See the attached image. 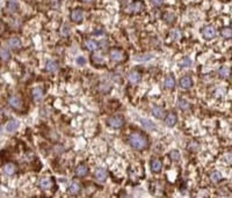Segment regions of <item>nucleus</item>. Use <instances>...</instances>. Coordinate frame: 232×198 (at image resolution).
Listing matches in <instances>:
<instances>
[{"instance_id": "f257e3e1", "label": "nucleus", "mask_w": 232, "mask_h": 198, "mask_svg": "<svg viewBox=\"0 0 232 198\" xmlns=\"http://www.w3.org/2000/svg\"><path fill=\"white\" fill-rule=\"evenodd\" d=\"M128 141L132 148L137 151H144L149 147V139L142 132H134L129 135Z\"/></svg>"}, {"instance_id": "f03ea898", "label": "nucleus", "mask_w": 232, "mask_h": 198, "mask_svg": "<svg viewBox=\"0 0 232 198\" xmlns=\"http://www.w3.org/2000/svg\"><path fill=\"white\" fill-rule=\"evenodd\" d=\"M107 124L114 129H118V127H122L123 124H124V119L122 116H113L110 118L107 119Z\"/></svg>"}, {"instance_id": "7ed1b4c3", "label": "nucleus", "mask_w": 232, "mask_h": 198, "mask_svg": "<svg viewBox=\"0 0 232 198\" xmlns=\"http://www.w3.org/2000/svg\"><path fill=\"white\" fill-rule=\"evenodd\" d=\"M109 56H110V59L113 62H122V60L124 59V52L121 51V50H118V49H113V50H110Z\"/></svg>"}, {"instance_id": "20e7f679", "label": "nucleus", "mask_w": 232, "mask_h": 198, "mask_svg": "<svg viewBox=\"0 0 232 198\" xmlns=\"http://www.w3.org/2000/svg\"><path fill=\"white\" fill-rule=\"evenodd\" d=\"M143 10H144V4L142 1H135L131 5H129V7L126 8V10L129 13H139Z\"/></svg>"}, {"instance_id": "39448f33", "label": "nucleus", "mask_w": 232, "mask_h": 198, "mask_svg": "<svg viewBox=\"0 0 232 198\" xmlns=\"http://www.w3.org/2000/svg\"><path fill=\"white\" fill-rule=\"evenodd\" d=\"M180 87L182 89H189V88L193 87V79L189 77V75H184L180 79Z\"/></svg>"}, {"instance_id": "423d86ee", "label": "nucleus", "mask_w": 232, "mask_h": 198, "mask_svg": "<svg viewBox=\"0 0 232 198\" xmlns=\"http://www.w3.org/2000/svg\"><path fill=\"white\" fill-rule=\"evenodd\" d=\"M71 19H72L73 22L76 23H80L84 19V12H82L80 8H77V10H73L72 13H71Z\"/></svg>"}, {"instance_id": "0eeeda50", "label": "nucleus", "mask_w": 232, "mask_h": 198, "mask_svg": "<svg viewBox=\"0 0 232 198\" xmlns=\"http://www.w3.org/2000/svg\"><path fill=\"white\" fill-rule=\"evenodd\" d=\"M176 121H178V117H176V115L174 114V112H169V114H167L166 115V117H165V124L167 126H169V127H172V126H174L175 124H176Z\"/></svg>"}, {"instance_id": "6e6552de", "label": "nucleus", "mask_w": 232, "mask_h": 198, "mask_svg": "<svg viewBox=\"0 0 232 198\" xmlns=\"http://www.w3.org/2000/svg\"><path fill=\"white\" fill-rule=\"evenodd\" d=\"M94 179L97 180V182H105L107 180V172L103 168L97 169L94 173Z\"/></svg>"}, {"instance_id": "1a4fd4ad", "label": "nucleus", "mask_w": 232, "mask_h": 198, "mask_svg": "<svg viewBox=\"0 0 232 198\" xmlns=\"http://www.w3.org/2000/svg\"><path fill=\"white\" fill-rule=\"evenodd\" d=\"M150 167H151V170H152V173H160L161 172V168H163V164L160 162L158 159H152L150 162Z\"/></svg>"}, {"instance_id": "9d476101", "label": "nucleus", "mask_w": 232, "mask_h": 198, "mask_svg": "<svg viewBox=\"0 0 232 198\" xmlns=\"http://www.w3.org/2000/svg\"><path fill=\"white\" fill-rule=\"evenodd\" d=\"M202 34H203V36H204V38L210 39V38H213V36H215L216 31H215V29H213L211 26H207V27H204V28H203Z\"/></svg>"}, {"instance_id": "9b49d317", "label": "nucleus", "mask_w": 232, "mask_h": 198, "mask_svg": "<svg viewBox=\"0 0 232 198\" xmlns=\"http://www.w3.org/2000/svg\"><path fill=\"white\" fill-rule=\"evenodd\" d=\"M21 100H20L18 96H15V95H12V96L8 99V104H10L12 108H14V109H20L21 108Z\"/></svg>"}, {"instance_id": "f8f14e48", "label": "nucleus", "mask_w": 232, "mask_h": 198, "mask_svg": "<svg viewBox=\"0 0 232 198\" xmlns=\"http://www.w3.org/2000/svg\"><path fill=\"white\" fill-rule=\"evenodd\" d=\"M128 80L130 81V83H138L140 81V74L137 71H131L129 74H128Z\"/></svg>"}, {"instance_id": "ddd939ff", "label": "nucleus", "mask_w": 232, "mask_h": 198, "mask_svg": "<svg viewBox=\"0 0 232 198\" xmlns=\"http://www.w3.org/2000/svg\"><path fill=\"white\" fill-rule=\"evenodd\" d=\"M74 173H76V175H77L78 177H84L88 173V168H87L85 164H79L77 168H76Z\"/></svg>"}, {"instance_id": "4468645a", "label": "nucleus", "mask_w": 232, "mask_h": 198, "mask_svg": "<svg viewBox=\"0 0 232 198\" xmlns=\"http://www.w3.org/2000/svg\"><path fill=\"white\" fill-rule=\"evenodd\" d=\"M43 95H44L43 89L41 87H36L31 91V96H33V99H34L35 101H39L43 97Z\"/></svg>"}, {"instance_id": "2eb2a0df", "label": "nucleus", "mask_w": 232, "mask_h": 198, "mask_svg": "<svg viewBox=\"0 0 232 198\" xmlns=\"http://www.w3.org/2000/svg\"><path fill=\"white\" fill-rule=\"evenodd\" d=\"M52 181L50 179H41L39 182V185L41 189H43V190H48V189H51V187H52Z\"/></svg>"}, {"instance_id": "dca6fc26", "label": "nucleus", "mask_w": 232, "mask_h": 198, "mask_svg": "<svg viewBox=\"0 0 232 198\" xmlns=\"http://www.w3.org/2000/svg\"><path fill=\"white\" fill-rule=\"evenodd\" d=\"M151 112H152V115H153L155 118H161V117L164 116L165 110L161 108V107H153Z\"/></svg>"}, {"instance_id": "f3484780", "label": "nucleus", "mask_w": 232, "mask_h": 198, "mask_svg": "<svg viewBox=\"0 0 232 198\" xmlns=\"http://www.w3.org/2000/svg\"><path fill=\"white\" fill-rule=\"evenodd\" d=\"M165 87L168 88V89H173L175 87V79L173 75H168L165 79Z\"/></svg>"}, {"instance_id": "a211bd4d", "label": "nucleus", "mask_w": 232, "mask_h": 198, "mask_svg": "<svg viewBox=\"0 0 232 198\" xmlns=\"http://www.w3.org/2000/svg\"><path fill=\"white\" fill-rule=\"evenodd\" d=\"M18 127H19V122L18 121H10L7 124H6L5 129L7 132H13V131H15Z\"/></svg>"}, {"instance_id": "6ab92c4d", "label": "nucleus", "mask_w": 232, "mask_h": 198, "mask_svg": "<svg viewBox=\"0 0 232 198\" xmlns=\"http://www.w3.org/2000/svg\"><path fill=\"white\" fill-rule=\"evenodd\" d=\"M8 45H10L12 49L16 50V49H19L20 46H21V42H20V39L18 38V37H10V38L8 39Z\"/></svg>"}, {"instance_id": "aec40b11", "label": "nucleus", "mask_w": 232, "mask_h": 198, "mask_svg": "<svg viewBox=\"0 0 232 198\" xmlns=\"http://www.w3.org/2000/svg\"><path fill=\"white\" fill-rule=\"evenodd\" d=\"M4 172L7 175H13L14 173H16V166L14 164H7L4 167Z\"/></svg>"}, {"instance_id": "412c9836", "label": "nucleus", "mask_w": 232, "mask_h": 198, "mask_svg": "<svg viewBox=\"0 0 232 198\" xmlns=\"http://www.w3.org/2000/svg\"><path fill=\"white\" fill-rule=\"evenodd\" d=\"M80 189H81L80 184L77 183V182H72L71 185L68 187V192L72 193V195H77V193L80 191Z\"/></svg>"}, {"instance_id": "4be33fe9", "label": "nucleus", "mask_w": 232, "mask_h": 198, "mask_svg": "<svg viewBox=\"0 0 232 198\" xmlns=\"http://www.w3.org/2000/svg\"><path fill=\"white\" fill-rule=\"evenodd\" d=\"M85 45H86V49L88 51H94V50L97 49V43L95 41H93V39H87Z\"/></svg>"}, {"instance_id": "5701e85b", "label": "nucleus", "mask_w": 232, "mask_h": 198, "mask_svg": "<svg viewBox=\"0 0 232 198\" xmlns=\"http://www.w3.org/2000/svg\"><path fill=\"white\" fill-rule=\"evenodd\" d=\"M45 68H47V71L48 72H55V71H57L58 68V65L56 62H53V60H49L48 63H47V65H45Z\"/></svg>"}, {"instance_id": "b1692460", "label": "nucleus", "mask_w": 232, "mask_h": 198, "mask_svg": "<svg viewBox=\"0 0 232 198\" xmlns=\"http://www.w3.org/2000/svg\"><path fill=\"white\" fill-rule=\"evenodd\" d=\"M222 174L221 173H218V172H213V173H211V175H210V180L213 181V183H218V182H221L222 181Z\"/></svg>"}, {"instance_id": "393cba45", "label": "nucleus", "mask_w": 232, "mask_h": 198, "mask_svg": "<svg viewBox=\"0 0 232 198\" xmlns=\"http://www.w3.org/2000/svg\"><path fill=\"white\" fill-rule=\"evenodd\" d=\"M10 58V52H8V50H7V49H1V50H0V59L4 60V62H7Z\"/></svg>"}, {"instance_id": "a878e982", "label": "nucleus", "mask_w": 232, "mask_h": 198, "mask_svg": "<svg viewBox=\"0 0 232 198\" xmlns=\"http://www.w3.org/2000/svg\"><path fill=\"white\" fill-rule=\"evenodd\" d=\"M218 74H219L222 78H227L229 75H230V67H227V66H223V67H221L219 68V71H218Z\"/></svg>"}, {"instance_id": "bb28decb", "label": "nucleus", "mask_w": 232, "mask_h": 198, "mask_svg": "<svg viewBox=\"0 0 232 198\" xmlns=\"http://www.w3.org/2000/svg\"><path fill=\"white\" fill-rule=\"evenodd\" d=\"M142 124H143V126H144L145 129H147V130H153V129H155V124L152 123L151 121H149V119H142Z\"/></svg>"}, {"instance_id": "cd10ccee", "label": "nucleus", "mask_w": 232, "mask_h": 198, "mask_svg": "<svg viewBox=\"0 0 232 198\" xmlns=\"http://www.w3.org/2000/svg\"><path fill=\"white\" fill-rule=\"evenodd\" d=\"M178 106H179V108L181 110H187V109H189V103L186 101V100H184V99H180L179 102H178Z\"/></svg>"}, {"instance_id": "c85d7f7f", "label": "nucleus", "mask_w": 232, "mask_h": 198, "mask_svg": "<svg viewBox=\"0 0 232 198\" xmlns=\"http://www.w3.org/2000/svg\"><path fill=\"white\" fill-rule=\"evenodd\" d=\"M168 156H169V159L171 160H173V161H178V160L180 159V153L178 152V151H171L168 153Z\"/></svg>"}, {"instance_id": "c756f323", "label": "nucleus", "mask_w": 232, "mask_h": 198, "mask_svg": "<svg viewBox=\"0 0 232 198\" xmlns=\"http://www.w3.org/2000/svg\"><path fill=\"white\" fill-rule=\"evenodd\" d=\"M169 36H171V38L173 39V41H176V39H179L181 37V33L178 29H173L169 33Z\"/></svg>"}, {"instance_id": "7c9ffc66", "label": "nucleus", "mask_w": 232, "mask_h": 198, "mask_svg": "<svg viewBox=\"0 0 232 198\" xmlns=\"http://www.w3.org/2000/svg\"><path fill=\"white\" fill-rule=\"evenodd\" d=\"M231 35H232L231 28H224L222 30V36L224 38H231Z\"/></svg>"}, {"instance_id": "2f4dec72", "label": "nucleus", "mask_w": 232, "mask_h": 198, "mask_svg": "<svg viewBox=\"0 0 232 198\" xmlns=\"http://www.w3.org/2000/svg\"><path fill=\"white\" fill-rule=\"evenodd\" d=\"M190 64H192V60L189 58H184V60L180 63V66H182V67H188V66H190Z\"/></svg>"}, {"instance_id": "473e14b6", "label": "nucleus", "mask_w": 232, "mask_h": 198, "mask_svg": "<svg viewBox=\"0 0 232 198\" xmlns=\"http://www.w3.org/2000/svg\"><path fill=\"white\" fill-rule=\"evenodd\" d=\"M8 7H10V10L13 12V10H15L16 8H18V4H16V1L15 0H10V2H8Z\"/></svg>"}, {"instance_id": "72a5a7b5", "label": "nucleus", "mask_w": 232, "mask_h": 198, "mask_svg": "<svg viewBox=\"0 0 232 198\" xmlns=\"http://www.w3.org/2000/svg\"><path fill=\"white\" fill-rule=\"evenodd\" d=\"M151 2H152V5L153 6H160L163 5V2H164V0H151Z\"/></svg>"}, {"instance_id": "f704fd0d", "label": "nucleus", "mask_w": 232, "mask_h": 198, "mask_svg": "<svg viewBox=\"0 0 232 198\" xmlns=\"http://www.w3.org/2000/svg\"><path fill=\"white\" fill-rule=\"evenodd\" d=\"M85 63H86V59L84 58V57H78L77 58L78 65H85Z\"/></svg>"}, {"instance_id": "c9c22d12", "label": "nucleus", "mask_w": 232, "mask_h": 198, "mask_svg": "<svg viewBox=\"0 0 232 198\" xmlns=\"http://www.w3.org/2000/svg\"><path fill=\"white\" fill-rule=\"evenodd\" d=\"M165 16H168V19H166V21L167 22H173L174 21V14H165Z\"/></svg>"}, {"instance_id": "e433bc0d", "label": "nucleus", "mask_w": 232, "mask_h": 198, "mask_svg": "<svg viewBox=\"0 0 232 198\" xmlns=\"http://www.w3.org/2000/svg\"><path fill=\"white\" fill-rule=\"evenodd\" d=\"M62 33H63L64 35H68V33H70V31H68V27H66V26H64V29H63V31H62Z\"/></svg>"}, {"instance_id": "4c0bfd02", "label": "nucleus", "mask_w": 232, "mask_h": 198, "mask_svg": "<svg viewBox=\"0 0 232 198\" xmlns=\"http://www.w3.org/2000/svg\"><path fill=\"white\" fill-rule=\"evenodd\" d=\"M81 1H84V2H91L93 0H81Z\"/></svg>"}, {"instance_id": "58836bf2", "label": "nucleus", "mask_w": 232, "mask_h": 198, "mask_svg": "<svg viewBox=\"0 0 232 198\" xmlns=\"http://www.w3.org/2000/svg\"><path fill=\"white\" fill-rule=\"evenodd\" d=\"M2 133V129H1V126H0V135Z\"/></svg>"}]
</instances>
